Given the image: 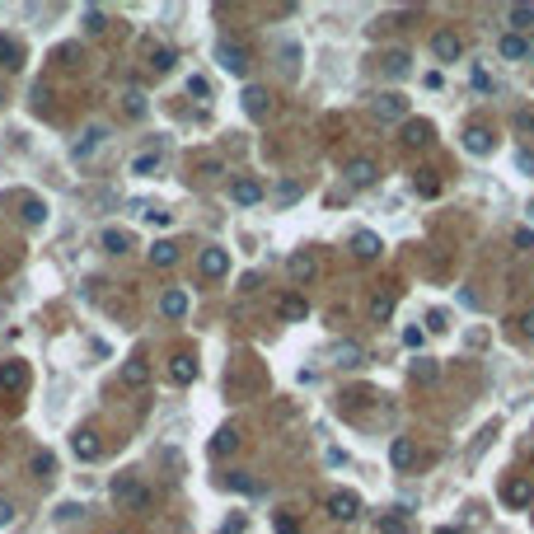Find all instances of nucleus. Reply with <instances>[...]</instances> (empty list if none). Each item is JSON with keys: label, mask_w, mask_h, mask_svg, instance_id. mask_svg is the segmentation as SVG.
I'll return each mask as SVG.
<instances>
[{"label": "nucleus", "mask_w": 534, "mask_h": 534, "mask_svg": "<svg viewBox=\"0 0 534 534\" xmlns=\"http://www.w3.org/2000/svg\"><path fill=\"white\" fill-rule=\"evenodd\" d=\"M112 501H117L122 511H150V506H155V492L136 478H117L112 483Z\"/></svg>", "instance_id": "f257e3e1"}, {"label": "nucleus", "mask_w": 534, "mask_h": 534, "mask_svg": "<svg viewBox=\"0 0 534 534\" xmlns=\"http://www.w3.org/2000/svg\"><path fill=\"white\" fill-rule=\"evenodd\" d=\"M370 112H375V122H408V99H403L399 89H389V94H379L370 103Z\"/></svg>", "instance_id": "f03ea898"}, {"label": "nucleus", "mask_w": 534, "mask_h": 534, "mask_svg": "<svg viewBox=\"0 0 534 534\" xmlns=\"http://www.w3.org/2000/svg\"><path fill=\"white\" fill-rule=\"evenodd\" d=\"M328 515H333L337 525H352L356 515H361V497H356V492H347V488L328 492Z\"/></svg>", "instance_id": "7ed1b4c3"}, {"label": "nucleus", "mask_w": 534, "mask_h": 534, "mask_svg": "<svg viewBox=\"0 0 534 534\" xmlns=\"http://www.w3.org/2000/svg\"><path fill=\"white\" fill-rule=\"evenodd\" d=\"M286 272H290V281H295V286H310V281L319 277V258H314L310 248H295V253L286 258Z\"/></svg>", "instance_id": "20e7f679"}, {"label": "nucleus", "mask_w": 534, "mask_h": 534, "mask_svg": "<svg viewBox=\"0 0 534 534\" xmlns=\"http://www.w3.org/2000/svg\"><path fill=\"white\" fill-rule=\"evenodd\" d=\"M216 61H221L230 75H244V70H248V52L234 43V38H221V43H216Z\"/></svg>", "instance_id": "39448f33"}, {"label": "nucleus", "mask_w": 534, "mask_h": 534, "mask_svg": "<svg viewBox=\"0 0 534 534\" xmlns=\"http://www.w3.org/2000/svg\"><path fill=\"white\" fill-rule=\"evenodd\" d=\"M530 501H534V483H530V478H506V483H501V506L525 511Z\"/></svg>", "instance_id": "423d86ee"}, {"label": "nucleus", "mask_w": 534, "mask_h": 534, "mask_svg": "<svg viewBox=\"0 0 534 534\" xmlns=\"http://www.w3.org/2000/svg\"><path fill=\"white\" fill-rule=\"evenodd\" d=\"M497 52H501V61H530L534 56V43L525 33H501L497 38Z\"/></svg>", "instance_id": "0eeeda50"}, {"label": "nucleus", "mask_w": 534, "mask_h": 534, "mask_svg": "<svg viewBox=\"0 0 534 534\" xmlns=\"http://www.w3.org/2000/svg\"><path fill=\"white\" fill-rule=\"evenodd\" d=\"M459 52H464V43H459L455 28H441V33L431 38V56L441 61V66H445V61H459Z\"/></svg>", "instance_id": "6e6552de"}, {"label": "nucleus", "mask_w": 534, "mask_h": 534, "mask_svg": "<svg viewBox=\"0 0 534 534\" xmlns=\"http://www.w3.org/2000/svg\"><path fill=\"white\" fill-rule=\"evenodd\" d=\"M197 272H201V277H211V281H221L225 272H230V253H225V248H201Z\"/></svg>", "instance_id": "1a4fd4ad"}, {"label": "nucleus", "mask_w": 534, "mask_h": 534, "mask_svg": "<svg viewBox=\"0 0 534 534\" xmlns=\"http://www.w3.org/2000/svg\"><path fill=\"white\" fill-rule=\"evenodd\" d=\"M328 361H333V366H342V370H352V366H361V361H366V347L361 342H333L328 347Z\"/></svg>", "instance_id": "9d476101"}, {"label": "nucleus", "mask_w": 534, "mask_h": 534, "mask_svg": "<svg viewBox=\"0 0 534 534\" xmlns=\"http://www.w3.org/2000/svg\"><path fill=\"white\" fill-rule=\"evenodd\" d=\"M366 314L375 323H389V314H394V290L389 286H375L370 290V300H366Z\"/></svg>", "instance_id": "9b49d317"}, {"label": "nucleus", "mask_w": 534, "mask_h": 534, "mask_svg": "<svg viewBox=\"0 0 534 534\" xmlns=\"http://www.w3.org/2000/svg\"><path fill=\"white\" fill-rule=\"evenodd\" d=\"M244 112L253 117V122H263L267 112H272V94H267L263 85H248L244 89Z\"/></svg>", "instance_id": "f8f14e48"}, {"label": "nucleus", "mask_w": 534, "mask_h": 534, "mask_svg": "<svg viewBox=\"0 0 534 534\" xmlns=\"http://www.w3.org/2000/svg\"><path fill=\"white\" fill-rule=\"evenodd\" d=\"M464 150L468 155H492L497 150V136L488 127H464Z\"/></svg>", "instance_id": "ddd939ff"}, {"label": "nucleus", "mask_w": 534, "mask_h": 534, "mask_svg": "<svg viewBox=\"0 0 534 534\" xmlns=\"http://www.w3.org/2000/svg\"><path fill=\"white\" fill-rule=\"evenodd\" d=\"M408 375H412V384H436V379H441V361H436V356H412Z\"/></svg>", "instance_id": "4468645a"}, {"label": "nucleus", "mask_w": 534, "mask_h": 534, "mask_svg": "<svg viewBox=\"0 0 534 534\" xmlns=\"http://www.w3.org/2000/svg\"><path fill=\"white\" fill-rule=\"evenodd\" d=\"M230 197L239 201V206H258V201H263V183H258V178H234Z\"/></svg>", "instance_id": "2eb2a0df"}, {"label": "nucleus", "mask_w": 534, "mask_h": 534, "mask_svg": "<svg viewBox=\"0 0 534 534\" xmlns=\"http://www.w3.org/2000/svg\"><path fill=\"white\" fill-rule=\"evenodd\" d=\"M389 464L394 468H412V464H417V445H412L408 436H399V441L389 445Z\"/></svg>", "instance_id": "dca6fc26"}, {"label": "nucleus", "mask_w": 534, "mask_h": 534, "mask_svg": "<svg viewBox=\"0 0 534 534\" xmlns=\"http://www.w3.org/2000/svg\"><path fill=\"white\" fill-rule=\"evenodd\" d=\"M375 159H352V164H347V183H352V188H366V183H375Z\"/></svg>", "instance_id": "f3484780"}, {"label": "nucleus", "mask_w": 534, "mask_h": 534, "mask_svg": "<svg viewBox=\"0 0 534 534\" xmlns=\"http://www.w3.org/2000/svg\"><path fill=\"white\" fill-rule=\"evenodd\" d=\"M426 141H431V122L408 117V122H403V145H412V150H417V145H426Z\"/></svg>", "instance_id": "a211bd4d"}, {"label": "nucleus", "mask_w": 534, "mask_h": 534, "mask_svg": "<svg viewBox=\"0 0 534 534\" xmlns=\"http://www.w3.org/2000/svg\"><path fill=\"white\" fill-rule=\"evenodd\" d=\"M122 384H132V389H145V384H150V366H145L141 356H132V361L122 366Z\"/></svg>", "instance_id": "6ab92c4d"}, {"label": "nucleus", "mask_w": 534, "mask_h": 534, "mask_svg": "<svg viewBox=\"0 0 534 534\" xmlns=\"http://www.w3.org/2000/svg\"><path fill=\"white\" fill-rule=\"evenodd\" d=\"M379 248H384V244H379L375 230H356V234H352V253H356V258H375Z\"/></svg>", "instance_id": "aec40b11"}, {"label": "nucleus", "mask_w": 534, "mask_h": 534, "mask_svg": "<svg viewBox=\"0 0 534 534\" xmlns=\"http://www.w3.org/2000/svg\"><path fill=\"white\" fill-rule=\"evenodd\" d=\"M169 379H174V384H192V379H197V361H192V356H174V361H169Z\"/></svg>", "instance_id": "412c9836"}, {"label": "nucleus", "mask_w": 534, "mask_h": 534, "mask_svg": "<svg viewBox=\"0 0 534 534\" xmlns=\"http://www.w3.org/2000/svg\"><path fill=\"white\" fill-rule=\"evenodd\" d=\"M70 445H75L80 459H99V455H103V441H99L94 431H75V441H70Z\"/></svg>", "instance_id": "4be33fe9"}, {"label": "nucleus", "mask_w": 534, "mask_h": 534, "mask_svg": "<svg viewBox=\"0 0 534 534\" xmlns=\"http://www.w3.org/2000/svg\"><path fill=\"white\" fill-rule=\"evenodd\" d=\"M159 314H164V319H183V314H188V295H183V290H164Z\"/></svg>", "instance_id": "5701e85b"}, {"label": "nucleus", "mask_w": 534, "mask_h": 534, "mask_svg": "<svg viewBox=\"0 0 534 534\" xmlns=\"http://www.w3.org/2000/svg\"><path fill=\"white\" fill-rule=\"evenodd\" d=\"M239 450V431L234 426H221V431L211 436V455H234Z\"/></svg>", "instance_id": "b1692460"}, {"label": "nucleus", "mask_w": 534, "mask_h": 534, "mask_svg": "<svg viewBox=\"0 0 534 534\" xmlns=\"http://www.w3.org/2000/svg\"><path fill=\"white\" fill-rule=\"evenodd\" d=\"M174 263H178V244H169V239L150 244V267H174Z\"/></svg>", "instance_id": "393cba45"}, {"label": "nucleus", "mask_w": 534, "mask_h": 534, "mask_svg": "<svg viewBox=\"0 0 534 534\" xmlns=\"http://www.w3.org/2000/svg\"><path fill=\"white\" fill-rule=\"evenodd\" d=\"M99 145H103V127H94V132H85V141H75V150H70V155H75L80 164H85V159L94 155Z\"/></svg>", "instance_id": "a878e982"}, {"label": "nucleus", "mask_w": 534, "mask_h": 534, "mask_svg": "<svg viewBox=\"0 0 534 534\" xmlns=\"http://www.w3.org/2000/svg\"><path fill=\"white\" fill-rule=\"evenodd\" d=\"M408 61H412L408 52H384L379 56V70H384V75H408Z\"/></svg>", "instance_id": "bb28decb"}, {"label": "nucleus", "mask_w": 534, "mask_h": 534, "mask_svg": "<svg viewBox=\"0 0 534 534\" xmlns=\"http://www.w3.org/2000/svg\"><path fill=\"white\" fill-rule=\"evenodd\" d=\"M103 253H127V248H132V234L127 230H103Z\"/></svg>", "instance_id": "cd10ccee"}, {"label": "nucleus", "mask_w": 534, "mask_h": 534, "mask_svg": "<svg viewBox=\"0 0 534 534\" xmlns=\"http://www.w3.org/2000/svg\"><path fill=\"white\" fill-rule=\"evenodd\" d=\"M511 127H515V136H534V103H520L511 112Z\"/></svg>", "instance_id": "c85d7f7f"}, {"label": "nucleus", "mask_w": 534, "mask_h": 534, "mask_svg": "<svg viewBox=\"0 0 534 534\" xmlns=\"http://www.w3.org/2000/svg\"><path fill=\"white\" fill-rule=\"evenodd\" d=\"M277 314H281V319H305V314H310V305H305L300 295H281Z\"/></svg>", "instance_id": "c756f323"}, {"label": "nucleus", "mask_w": 534, "mask_h": 534, "mask_svg": "<svg viewBox=\"0 0 534 534\" xmlns=\"http://www.w3.org/2000/svg\"><path fill=\"white\" fill-rule=\"evenodd\" d=\"M506 19H511V33H520V28H530V23H534V5H511Z\"/></svg>", "instance_id": "7c9ffc66"}, {"label": "nucleus", "mask_w": 534, "mask_h": 534, "mask_svg": "<svg viewBox=\"0 0 534 534\" xmlns=\"http://www.w3.org/2000/svg\"><path fill=\"white\" fill-rule=\"evenodd\" d=\"M155 169H159V155H155V150H145V155L132 159V174H141V178H150Z\"/></svg>", "instance_id": "2f4dec72"}, {"label": "nucleus", "mask_w": 534, "mask_h": 534, "mask_svg": "<svg viewBox=\"0 0 534 534\" xmlns=\"http://www.w3.org/2000/svg\"><path fill=\"white\" fill-rule=\"evenodd\" d=\"M23 379H28V375H23L19 361H14V366H0V384H5V389H19Z\"/></svg>", "instance_id": "473e14b6"}, {"label": "nucleus", "mask_w": 534, "mask_h": 534, "mask_svg": "<svg viewBox=\"0 0 534 534\" xmlns=\"http://www.w3.org/2000/svg\"><path fill=\"white\" fill-rule=\"evenodd\" d=\"M174 61H178L174 47H155V52H150V66L155 70H174Z\"/></svg>", "instance_id": "72a5a7b5"}, {"label": "nucleus", "mask_w": 534, "mask_h": 534, "mask_svg": "<svg viewBox=\"0 0 534 534\" xmlns=\"http://www.w3.org/2000/svg\"><path fill=\"white\" fill-rule=\"evenodd\" d=\"M0 66H19V43L0 33Z\"/></svg>", "instance_id": "f704fd0d"}, {"label": "nucleus", "mask_w": 534, "mask_h": 534, "mask_svg": "<svg viewBox=\"0 0 534 534\" xmlns=\"http://www.w3.org/2000/svg\"><path fill=\"white\" fill-rule=\"evenodd\" d=\"M28 468H33L38 478H52V473H56V459L47 455V450H38V455H33V464H28Z\"/></svg>", "instance_id": "c9c22d12"}, {"label": "nucleus", "mask_w": 534, "mask_h": 534, "mask_svg": "<svg viewBox=\"0 0 534 534\" xmlns=\"http://www.w3.org/2000/svg\"><path fill=\"white\" fill-rule=\"evenodd\" d=\"M515 169H520L525 178H534V150L530 145H515Z\"/></svg>", "instance_id": "e433bc0d"}, {"label": "nucleus", "mask_w": 534, "mask_h": 534, "mask_svg": "<svg viewBox=\"0 0 534 534\" xmlns=\"http://www.w3.org/2000/svg\"><path fill=\"white\" fill-rule=\"evenodd\" d=\"M43 216H47V206H43V201H38V197H23V221H28V225H38Z\"/></svg>", "instance_id": "4c0bfd02"}, {"label": "nucleus", "mask_w": 534, "mask_h": 534, "mask_svg": "<svg viewBox=\"0 0 534 534\" xmlns=\"http://www.w3.org/2000/svg\"><path fill=\"white\" fill-rule=\"evenodd\" d=\"M272 530H277V534H300V525H295V515L277 511V515H272Z\"/></svg>", "instance_id": "58836bf2"}, {"label": "nucleus", "mask_w": 534, "mask_h": 534, "mask_svg": "<svg viewBox=\"0 0 534 534\" xmlns=\"http://www.w3.org/2000/svg\"><path fill=\"white\" fill-rule=\"evenodd\" d=\"M445 328H450V314H445V310L426 314V333H445Z\"/></svg>", "instance_id": "ea45409f"}, {"label": "nucleus", "mask_w": 534, "mask_h": 534, "mask_svg": "<svg viewBox=\"0 0 534 534\" xmlns=\"http://www.w3.org/2000/svg\"><path fill=\"white\" fill-rule=\"evenodd\" d=\"M379 530H384V534H403V515L399 511H384V515H379Z\"/></svg>", "instance_id": "a19ab883"}, {"label": "nucleus", "mask_w": 534, "mask_h": 534, "mask_svg": "<svg viewBox=\"0 0 534 534\" xmlns=\"http://www.w3.org/2000/svg\"><path fill=\"white\" fill-rule=\"evenodd\" d=\"M468 85L488 94V89H492V75H488V70H483V66H473V70H468Z\"/></svg>", "instance_id": "79ce46f5"}, {"label": "nucleus", "mask_w": 534, "mask_h": 534, "mask_svg": "<svg viewBox=\"0 0 534 534\" xmlns=\"http://www.w3.org/2000/svg\"><path fill=\"white\" fill-rule=\"evenodd\" d=\"M122 103H127V112H132V117H141V112H145V94H141V89H132Z\"/></svg>", "instance_id": "37998d69"}, {"label": "nucleus", "mask_w": 534, "mask_h": 534, "mask_svg": "<svg viewBox=\"0 0 534 534\" xmlns=\"http://www.w3.org/2000/svg\"><path fill=\"white\" fill-rule=\"evenodd\" d=\"M515 333H520V337H530V342H534V310H525L520 319H515Z\"/></svg>", "instance_id": "c03bdc74"}, {"label": "nucleus", "mask_w": 534, "mask_h": 534, "mask_svg": "<svg viewBox=\"0 0 534 534\" xmlns=\"http://www.w3.org/2000/svg\"><path fill=\"white\" fill-rule=\"evenodd\" d=\"M85 28H89V33H103V10H99V5L85 10Z\"/></svg>", "instance_id": "a18cd8bd"}, {"label": "nucleus", "mask_w": 534, "mask_h": 534, "mask_svg": "<svg viewBox=\"0 0 534 534\" xmlns=\"http://www.w3.org/2000/svg\"><path fill=\"white\" fill-rule=\"evenodd\" d=\"M188 94H192V99H206V94H211V85H206L201 75H192V80H188Z\"/></svg>", "instance_id": "49530a36"}, {"label": "nucleus", "mask_w": 534, "mask_h": 534, "mask_svg": "<svg viewBox=\"0 0 534 534\" xmlns=\"http://www.w3.org/2000/svg\"><path fill=\"white\" fill-rule=\"evenodd\" d=\"M225 483H230L234 492H258V483H253V478H244V473H234V478H225Z\"/></svg>", "instance_id": "de8ad7c7"}, {"label": "nucleus", "mask_w": 534, "mask_h": 534, "mask_svg": "<svg viewBox=\"0 0 534 534\" xmlns=\"http://www.w3.org/2000/svg\"><path fill=\"white\" fill-rule=\"evenodd\" d=\"M515 248H534V230H530V225H520V230H515Z\"/></svg>", "instance_id": "09e8293b"}, {"label": "nucleus", "mask_w": 534, "mask_h": 534, "mask_svg": "<svg viewBox=\"0 0 534 534\" xmlns=\"http://www.w3.org/2000/svg\"><path fill=\"white\" fill-rule=\"evenodd\" d=\"M221 534H244V515H230V520L221 525Z\"/></svg>", "instance_id": "8fccbe9b"}, {"label": "nucleus", "mask_w": 534, "mask_h": 534, "mask_svg": "<svg viewBox=\"0 0 534 534\" xmlns=\"http://www.w3.org/2000/svg\"><path fill=\"white\" fill-rule=\"evenodd\" d=\"M277 197H281V201H295V197H300V183H281Z\"/></svg>", "instance_id": "3c124183"}, {"label": "nucleus", "mask_w": 534, "mask_h": 534, "mask_svg": "<svg viewBox=\"0 0 534 534\" xmlns=\"http://www.w3.org/2000/svg\"><path fill=\"white\" fill-rule=\"evenodd\" d=\"M417 192H422V197H436V178L422 174V178H417Z\"/></svg>", "instance_id": "603ef678"}, {"label": "nucleus", "mask_w": 534, "mask_h": 534, "mask_svg": "<svg viewBox=\"0 0 534 534\" xmlns=\"http://www.w3.org/2000/svg\"><path fill=\"white\" fill-rule=\"evenodd\" d=\"M403 342H408V347H422V328H403Z\"/></svg>", "instance_id": "864d4df0"}, {"label": "nucleus", "mask_w": 534, "mask_h": 534, "mask_svg": "<svg viewBox=\"0 0 534 534\" xmlns=\"http://www.w3.org/2000/svg\"><path fill=\"white\" fill-rule=\"evenodd\" d=\"M0 525H14V506L5 497H0Z\"/></svg>", "instance_id": "5fc2aeb1"}, {"label": "nucleus", "mask_w": 534, "mask_h": 534, "mask_svg": "<svg viewBox=\"0 0 534 534\" xmlns=\"http://www.w3.org/2000/svg\"><path fill=\"white\" fill-rule=\"evenodd\" d=\"M145 221H150V225H169L174 216H169V211H145Z\"/></svg>", "instance_id": "6e6d98bb"}, {"label": "nucleus", "mask_w": 534, "mask_h": 534, "mask_svg": "<svg viewBox=\"0 0 534 534\" xmlns=\"http://www.w3.org/2000/svg\"><path fill=\"white\" fill-rule=\"evenodd\" d=\"M436 534H464L459 525H436Z\"/></svg>", "instance_id": "4d7b16f0"}, {"label": "nucleus", "mask_w": 534, "mask_h": 534, "mask_svg": "<svg viewBox=\"0 0 534 534\" xmlns=\"http://www.w3.org/2000/svg\"><path fill=\"white\" fill-rule=\"evenodd\" d=\"M530 221H534V201H530Z\"/></svg>", "instance_id": "13d9d810"}, {"label": "nucleus", "mask_w": 534, "mask_h": 534, "mask_svg": "<svg viewBox=\"0 0 534 534\" xmlns=\"http://www.w3.org/2000/svg\"><path fill=\"white\" fill-rule=\"evenodd\" d=\"M112 534H122V530H112Z\"/></svg>", "instance_id": "bf43d9fd"}]
</instances>
